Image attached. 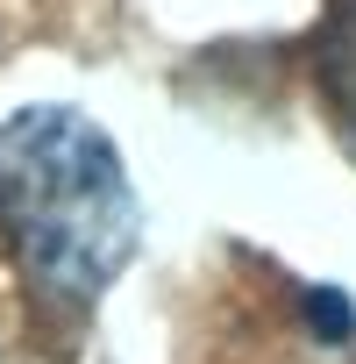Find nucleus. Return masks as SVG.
<instances>
[{
	"label": "nucleus",
	"mask_w": 356,
	"mask_h": 364,
	"mask_svg": "<svg viewBox=\"0 0 356 364\" xmlns=\"http://www.w3.org/2000/svg\"><path fill=\"white\" fill-rule=\"evenodd\" d=\"M0 250L43 307H93L135 250V193L100 122L22 107L0 122Z\"/></svg>",
	"instance_id": "f257e3e1"
},
{
	"label": "nucleus",
	"mask_w": 356,
	"mask_h": 364,
	"mask_svg": "<svg viewBox=\"0 0 356 364\" xmlns=\"http://www.w3.org/2000/svg\"><path fill=\"white\" fill-rule=\"evenodd\" d=\"M313 93H321L335 136L356 157V0H335L321 36H313Z\"/></svg>",
	"instance_id": "f03ea898"
}]
</instances>
